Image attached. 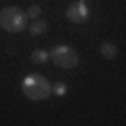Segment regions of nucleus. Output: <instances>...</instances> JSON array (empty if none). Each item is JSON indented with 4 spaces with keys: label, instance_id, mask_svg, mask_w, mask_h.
Wrapping results in <instances>:
<instances>
[{
    "label": "nucleus",
    "instance_id": "obj_1",
    "mask_svg": "<svg viewBox=\"0 0 126 126\" xmlns=\"http://www.w3.org/2000/svg\"><path fill=\"white\" fill-rule=\"evenodd\" d=\"M21 90L30 101H46L53 93V86L42 74H27L21 80Z\"/></svg>",
    "mask_w": 126,
    "mask_h": 126
},
{
    "label": "nucleus",
    "instance_id": "obj_10",
    "mask_svg": "<svg viewBox=\"0 0 126 126\" xmlns=\"http://www.w3.org/2000/svg\"><path fill=\"white\" fill-rule=\"evenodd\" d=\"M80 2H84V0H80Z\"/></svg>",
    "mask_w": 126,
    "mask_h": 126
},
{
    "label": "nucleus",
    "instance_id": "obj_5",
    "mask_svg": "<svg viewBox=\"0 0 126 126\" xmlns=\"http://www.w3.org/2000/svg\"><path fill=\"white\" fill-rule=\"evenodd\" d=\"M99 53H101V57H105V59H116L118 57V48H116V44L113 42H101V46H99Z\"/></svg>",
    "mask_w": 126,
    "mask_h": 126
},
{
    "label": "nucleus",
    "instance_id": "obj_3",
    "mask_svg": "<svg viewBox=\"0 0 126 126\" xmlns=\"http://www.w3.org/2000/svg\"><path fill=\"white\" fill-rule=\"evenodd\" d=\"M48 57L53 59V63L59 69H76L78 63H80V57H78L76 48H72L69 44H57L48 53Z\"/></svg>",
    "mask_w": 126,
    "mask_h": 126
},
{
    "label": "nucleus",
    "instance_id": "obj_4",
    "mask_svg": "<svg viewBox=\"0 0 126 126\" xmlns=\"http://www.w3.org/2000/svg\"><path fill=\"white\" fill-rule=\"evenodd\" d=\"M65 17H67V21L78 23V25H80V23H86V21H88L90 11H88V6H86L84 2H76V4H69V6H67Z\"/></svg>",
    "mask_w": 126,
    "mask_h": 126
},
{
    "label": "nucleus",
    "instance_id": "obj_6",
    "mask_svg": "<svg viewBox=\"0 0 126 126\" xmlns=\"http://www.w3.org/2000/svg\"><path fill=\"white\" fill-rule=\"evenodd\" d=\"M46 30H48V23H46L44 19H36V21L30 25V34L32 36H44Z\"/></svg>",
    "mask_w": 126,
    "mask_h": 126
},
{
    "label": "nucleus",
    "instance_id": "obj_8",
    "mask_svg": "<svg viewBox=\"0 0 126 126\" xmlns=\"http://www.w3.org/2000/svg\"><path fill=\"white\" fill-rule=\"evenodd\" d=\"M40 13H42V9L38 4H32L30 9L25 11V15H27V19H34V21H36V19H40Z\"/></svg>",
    "mask_w": 126,
    "mask_h": 126
},
{
    "label": "nucleus",
    "instance_id": "obj_2",
    "mask_svg": "<svg viewBox=\"0 0 126 126\" xmlns=\"http://www.w3.org/2000/svg\"><path fill=\"white\" fill-rule=\"evenodd\" d=\"M25 25H27V15L19 6H4L0 11V27L2 30L17 34V32L25 30Z\"/></svg>",
    "mask_w": 126,
    "mask_h": 126
},
{
    "label": "nucleus",
    "instance_id": "obj_7",
    "mask_svg": "<svg viewBox=\"0 0 126 126\" xmlns=\"http://www.w3.org/2000/svg\"><path fill=\"white\" fill-rule=\"evenodd\" d=\"M32 61H34V63H38V65H42V63H46V61H48V53H46V50L36 48L34 53H32Z\"/></svg>",
    "mask_w": 126,
    "mask_h": 126
},
{
    "label": "nucleus",
    "instance_id": "obj_9",
    "mask_svg": "<svg viewBox=\"0 0 126 126\" xmlns=\"http://www.w3.org/2000/svg\"><path fill=\"white\" fill-rule=\"evenodd\" d=\"M55 93H57V94H61V97H63V94H65V93H67V86H65V84H55Z\"/></svg>",
    "mask_w": 126,
    "mask_h": 126
}]
</instances>
